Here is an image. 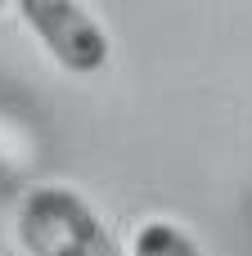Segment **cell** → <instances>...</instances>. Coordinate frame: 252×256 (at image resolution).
<instances>
[{"instance_id":"obj_2","label":"cell","mask_w":252,"mask_h":256,"mask_svg":"<svg viewBox=\"0 0 252 256\" xmlns=\"http://www.w3.org/2000/svg\"><path fill=\"white\" fill-rule=\"evenodd\" d=\"M18 22L27 27L32 45L68 76H99L113 63V36L104 18L72 0H23Z\"/></svg>"},{"instance_id":"obj_4","label":"cell","mask_w":252,"mask_h":256,"mask_svg":"<svg viewBox=\"0 0 252 256\" xmlns=\"http://www.w3.org/2000/svg\"><path fill=\"white\" fill-rule=\"evenodd\" d=\"M14 162H18V166H23V158H18V153H14V148H5V144H0V171H5V166H14Z\"/></svg>"},{"instance_id":"obj_1","label":"cell","mask_w":252,"mask_h":256,"mask_svg":"<svg viewBox=\"0 0 252 256\" xmlns=\"http://www.w3.org/2000/svg\"><path fill=\"white\" fill-rule=\"evenodd\" d=\"M14 238L23 256H126V243L113 234L99 207L63 180H41L23 189Z\"/></svg>"},{"instance_id":"obj_3","label":"cell","mask_w":252,"mask_h":256,"mask_svg":"<svg viewBox=\"0 0 252 256\" xmlns=\"http://www.w3.org/2000/svg\"><path fill=\"white\" fill-rule=\"evenodd\" d=\"M126 256H207L198 234L176 216H140L126 234Z\"/></svg>"}]
</instances>
